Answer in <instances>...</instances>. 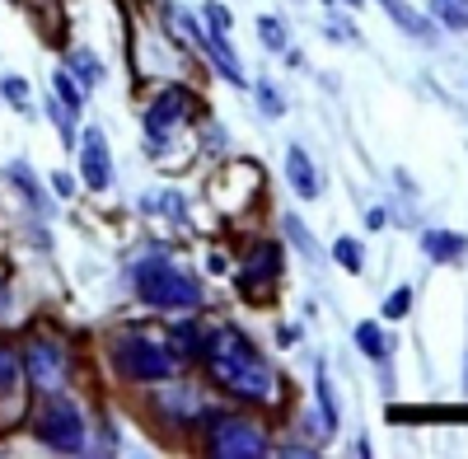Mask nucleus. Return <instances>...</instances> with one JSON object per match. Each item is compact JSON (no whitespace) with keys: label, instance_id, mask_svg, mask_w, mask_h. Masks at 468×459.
<instances>
[{"label":"nucleus","instance_id":"1","mask_svg":"<svg viewBox=\"0 0 468 459\" xmlns=\"http://www.w3.org/2000/svg\"><path fill=\"white\" fill-rule=\"evenodd\" d=\"M207 361L229 394H239V399H267L271 394V370L239 328H216L207 337Z\"/></svg>","mask_w":468,"mask_h":459},{"label":"nucleus","instance_id":"2","mask_svg":"<svg viewBox=\"0 0 468 459\" xmlns=\"http://www.w3.org/2000/svg\"><path fill=\"white\" fill-rule=\"evenodd\" d=\"M136 291L145 304H160V310H192L202 300V286L183 267H174L165 253H150L136 262Z\"/></svg>","mask_w":468,"mask_h":459},{"label":"nucleus","instance_id":"3","mask_svg":"<svg viewBox=\"0 0 468 459\" xmlns=\"http://www.w3.org/2000/svg\"><path fill=\"white\" fill-rule=\"evenodd\" d=\"M112 361L132 379H169L178 370V357H174L169 342L160 333H141V328H127L112 342Z\"/></svg>","mask_w":468,"mask_h":459},{"label":"nucleus","instance_id":"4","mask_svg":"<svg viewBox=\"0 0 468 459\" xmlns=\"http://www.w3.org/2000/svg\"><path fill=\"white\" fill-rule=\"evenodd\" d=\"M37 436H43V445H52L61 454H80L85 450V422H80V412H75V403H48L37 412Z\"/></svg>","mask_w":468,"mask_h":459},{"label":"nucleus","instance_id":"5","mask_svg":"<svg viewBox=\"0 0 468 459\" xmlns=\"http://www.w3.org/2000/svg\"><path fill=\"white\" fill-rule=\"evenodd\" d=\"M211 450L225 454V459H262L267 454V441L249 422H216L211 427Z\"/></svg>","mask_w":468,"mask_h":459},{"label":"nucleus","instance_id":"6","mask_svg":"<svg viewBox=\"0 0 468 459\" xmlns=\"http://www.w3.org/2000/svg\"><path fill=\"white\" fill-rule=\"evenodd\" d=\"M28 375H33L37 390H61L66 385V357H61L57 342H48V337L28 342Z\"/></svg>","mask_w":468,"mask_h":459},{"label":"nucleus","instance_id":"7","mask_svg":"<svg viewBox=\"0 0 468 459\" xmlns=\"http://www.w3.org/2000/svg\"><path fill=\"white\" fill-rule=\"evenodd\" d=\"M80 174H85V183L94 187V193H103V187L112 183L108 141H103V132H99V127H90V132H85V141H80Z\"/></svg>","mask_w":468,"mask_h":459},{"label":"nucleus","instance_id":"8","mask_svg":"<svg viewBox=\"0 0 468 459\" xmlns=\"http://www.w3.org/2000/svg\"><path fill=\"white\" fill-rule=\"evenodd\" d=\"M178 118H183V90H165L160 99H154L150 118H145V132H150V145H154V150H165L169 127H174Z\"/></svg>","mask_w":468,"mask_h":459},{"label":"nucleus","instance_id":"9","mask_svg":"<svg viewBox=\"0 0 468 459\" xmlns=\"http://www.w3.org/2000/svg\"><path fill=\"white\" fill-rule=\"evenodd\" d=\"M286 178H291V187H295L304 202L319 197V169H314V160L304 155V145H291L286 150Z\"/></svg>","mask_w":468,"mask_h":459},{"label":"nucleus","instance_id":"10","mask_svg":"<svg viewBox=\"0 0 468 459\" xmlns=\"http://www.w3.org/2000/svg\"><path fill=\"white\" fill-rule=\"evenodd\" d=\"M421 249L431 253L436 262H459L468 253V240L463 235H450V230H431V235H421Z\"/></svg>","mask_w":468,"mask_h":459},{"label":"nucleus","instance_id":"11","mask_svg":"<svg viewBox=\"0 0 468 459\" xmlns=\"http://www.w3.org/2000/svg\"><path fill=\"white\" fill-rule=\"evenodd\" d=\"M379 5H384L388 15H394V24H399L403 33L421 37V43H431V37H436V33H431V24H426V19H421V15H417L412 5H403V0H379Z\"/></svg>","mask_w":468,"mask_h":459},{"label":"nucleus","instance_id":"12","mask_svg":"<svg viewBox=\"0 0 468 459\" xmlns=\"http://www.w3.org/2000/svg\"><path fill=\"white\" fill-rule=\"evenodd\" d=\"M431 15H436V24L459 33V28H468V0H431Z\"/></svg>","mask_w":468,"mask_h":459},{"label":"nucleus","instance_id":"13","mask_svg":"<svg viewBox=\"0 0 468 459\" xmlns=\"http://www.w3.org/2000/svg\"><path fill=\"white\" fill-rule=\"evenodd\" d=\"M258 37H262L271 52H286V24L277 15H258Z\"/></svg>","mask_w":468,"mask_h":459},{"label":"nucleus","instance_id":"14","mask_svg":"<svg viewBox=\"0 0 468 459\" xmlns=\"http://www.w3.org/2000/svg\"><path fill=\"white\" fill-rule=\"evenodd\" d=\"M286 235H291V244H295V249H300V253H304L309 262L319 267V244H314V235H309V230H304V225H300L295 216H286Z\"/></svg>","mask_w":468,"mask_h":459},{"label":"nucleus","instance_id":"15","mask_svg":"<svg viewBox=\"0 0 468 459\" xmlns=\"http://www.w3.org/2000/svg\"><path fill=\"white\" fill-rule=\"evenodd\" d=\"M356 347H361L370 361H379V357H384V333H379L375 324H356Z\"/></svg>","mask_w":468,"mask_h":459},{"label":"nucleus","instance_id":"16","mask_svg":"<svg viewBox=\"0 0 468 459\" xmlns=\"http://www.w3.org/2000/svg\"><path fill=\"white\" fill-rule=\"evenodd\" d=\"M258 103H262V112H267V118H282V112H286V99L277 94V85H258Z\"/></svg>","mask_w":468,"mask_h":459},{"label":"nucleus","instance_id":"17","mask_svg":"<svg viewBox=\"0 0 468 459\" xmlns=\"http://www.w3.org/2000/svg\"><path fill=\"white\" fill-rule=\"evenodd\" d=\"M52 85H57V99H61V103H66L70 112L80 108V85H75V80H70L66 70H57V80H52Z\"/></svg>","mask_w":468,"mask_h":459},{"label":"nucleus","instance_id":"18","mask_svg":"<svg viewBox=\"0 0 468 459\" xmlns=\"http://www.w3.org/2000/svg\"><path fill=\"white\" fill-rule=\"evenodd\" d=\"M333 253H337V262L346 267V272H361V244L356 240H337Z\"/></svg>","mask_w":468,"mask_h":459},{"label":"nucleus","instance_id":"19","mask_svg":"<svg viewBox=\"0 0 468 459\" xmlns=\"http://www.w3.org/2000/svg\"><path fill=\"white\" fill-rule=\"evenodd\" d=\"M15 379H19L15 352H10V347H0V394H10V390H15Z\"/></svg>","mask_w":468,"mask_h":459},{"label":"nucleus","instance_id":"20","mask_svg":"<svg viewBox=\"0 0 468 459\" xmlns=\"http://www.w3.org/2000/svg\"><path fill=\"white\" fill-rule=\"evenodd\" d=\"M174 333H178L174 342H178L183 352H207V342H202V328H197V324H183V328H174Z\"/></svg>","mask_w":468,"mask_h":459},{"label":"nucleus","instance_id":"21","mask_svg":"<svg viewBox=\"0 0 468 459\" xmlns=\"http://www.w3.org/2000/svg\"><path fill=\"white\" fill-rule=\"evenodd\" d=\"M75 66H80L85 85H99V80H103V66H99V57H94V52H75Z\"/></svg>","mask_w":468,"mask_h":459},{"label":"nucleus","instance_id":"22","mask_svg":"<svg viewBox=\"0 0 468 459\" xmlns=\"http://www.w3.org/2000/svg\"><path fill=\"white\" fill-rule=\"evenodd\" d=\"M408 304H412V291H408V286H399L394 295L384 300V315H388V319H403V315H408Z\"/></svg>","mask_w":468,"mask_h":459},{"label":"nucleus","instance_id":"23","mask_svg":"<svg viewBox=\"0 0 468 459\" xmlns=\"http://www.w3.org/2000/svg\"><path fill=\"white\" fill-rule=\"evenodd\" d=\"M319 399H324V417H328V427L337 422V403H333V385H328V375L319 370Z\"/></svg>","mask_w":468,"mask_h":459},{"label":"nucleus","instance_id":"24","mask_svg":"<svg viewBox=\"0 0 468 459\" xmlns=\"http://www.w3.org/2000/svg\"><path fill=\"white\" fill-rule=\"evenodd\" d=\"M10 174H15V178H19V187H24V193H28V197H33V202H37V211H48V197H43V187H33V183H28V174H24V169H19V165H15V169H10Z\"/></svg>","mask_w":468,"mask_h":459},{"label":"nucleus","instance_id":"25","mask_svg":"<svg viewBox=\"0 0 468 459\" xmlns=\"http://www.w3.org/2000/svg\"><path fill=\"white\" fill-rule=\"evenodd\" d=\"M0 90H5V99H15V103H24V99H28L24 80H5V85H0Z\"/></svg>","mask_w":468,"mask_h":459},{"label":"nucleus","instance_id":"26","mask_svg":"<svg viewBox=\"0 0 468 459\" xmlns=\"http://www.w3.org/2000/svg\"><path fill=\"white\" fill-rule=\"evenodd\" d=\"M366 225H370V230H379V225H384V211H379V207H370V216H366Z\"/></svg>","mask_w":468,"mask_h":459},{"label":"nucleus","instance_id":"27","mask_svg":"<svg viewBox=\"0 0 468 459\" xmlns=\"http://www.w3.org/2000/svg\"><path fill=\"white\" fill-rule=\"evenodd\" d=\"M0 310H5V291H0Z\"/></svg>","mask_w":468,"mask_h":459},{"label":"nucleus","instance_id":"28","mask_svg":"<svg viewBox=\"0 0 468 459\" xmlns=\"http://www.w3.org/2000/svg\"><path fill=\"white\" fill-rule=\"evenodd\" d=\"M346 5H361V0H346Z\"/></svg>","mask_w":468,"mask_h":459}]
</instances>
